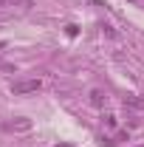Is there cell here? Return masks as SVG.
Wrapping results in <instances>:
<instances>
[{
  "label": "cell",
  "mask_w": 144,
  "mask_h": 147,
  "mask_svg": "<svg viewBox=\"0 0 144 147\" xmlns=\"http://www.w3.org/2000/svg\"><path fill=\"white\" fill-rule=\"evenodd\" d=\"M40 79H20V82H14L11 85V93H17V96H23V93H34V91H40Z\"/></svg>",
  "instance_id": "obj_1"
},
{
  "label": "cell",
  "mask_w": 144,
  "mask_h": 147,
  "mask_svg": "<svg viewBox=\"0 0 144 147\" xmlns=\"http://www.w3.org/2000/svg\"><path fill=\"white\" fill-rule=\"evenodd\" d=\"M124 108L144 110V96H133V93H127V96H124Z\"/></svg>",
  "instance_id": "obj_2"
},
{
  "label": "cell",
  "mask_w": 144,
  "mask_h": 147,
  "mask_svg": "<svg viewBox=\"0 0 144 147\" xmlns=\"http://www.w3.org/2000/svg\"><path fill=\"white\" fill-rule=\"evenodd\" d=\"M105 102H108V96L102 91H90V105H93V108H102Z\"/></svg>",
  "instance_id": "obj_3"
},
{
  "label": "cell",
  "mask_w": 144,
  "mask_h": 147,
  "mask_svg": "<svg viewBox=\"0 0 144 147\" xmlns=\"http://www.w3.org/2000/svg\"><path fill=\"white\" fill-rule=\"evenodd\" d=\"M9 127L11 130H31V122L28 119H14V122H9Z\"/></svg>",
  "instance_id": "obj_4"
},
{
  "label": "cell",
  "mask_w": 144,
  "mask_h": 147,
  "mask_svg": "<svg viewBox=\"0 0 144 147\" xmlns=\"http://www.w3.org/2000/svg\"><path fill=\"white\" fill-rule=\"evenodd\" d=\"M102 122H105V127H108V130H113V127H116V116H110V113L105 116V119H102Z\"/></svg>",
  "instance_id": "obj_5"
},
{
  "label": "cell",
  "mask_w": 144,
  "mask_h": 147,
  "mask_svg": "<svg viewBox=\"0 0 144 147\" xmlns=\"http://www.w3.org/2000/svg\"><path fill=\"white\" fill-rule=\"evenodd\" d=\"M65 31H68V37H76V34H79V26L71 23V26H65Z\"/></svg>",
  "instance_id": "obj_6"
},
{
  "label": "cell",
  "mask_w": 144,
  "mask_h": 147,
  "mask_svg": "<svg viewBox=\"0 0 144 147\" xmlns=\"http://www.w3.org/2000/svg\"><path fill=\"white\" fill-rule=\"evenodd\" d=\"M11 3H17V0H0V6H11Z\"/></svg>",
  "instance_id": "obj_7"
},
{
  "label": "cell",
  "mask_w": 144,
  "mask_h": 147,
  "mask_svg": "<svg viewBox=\"0 0 144 147\" xmlns=\"http://www.w3.org/2000/svg\"><path fill=\"white\" fill-rule=\"evenodd\" d=\"M141 147H144V144H141Z\"/></svg>",
  "instance_id": "obj_8"
}]
</instances>
